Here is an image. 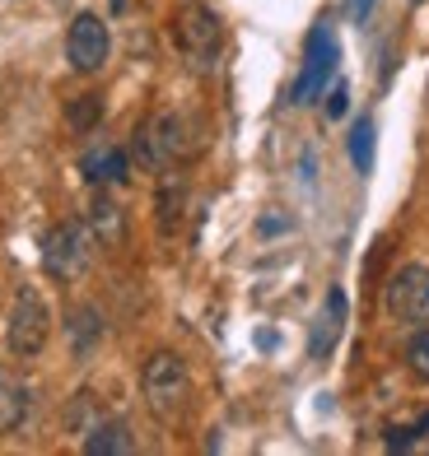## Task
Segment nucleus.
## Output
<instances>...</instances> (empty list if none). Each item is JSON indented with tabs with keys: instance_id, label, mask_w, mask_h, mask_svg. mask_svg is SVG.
I'll return each instance as SVG.
<instances>
[{
	"instance_id": "nucleus-1",
	"label": "nucleus",
	"mask_w": 429,
	"mask_h": 456,
	"mask_svg": "<svg viewBox=\"0 0 429 456\" xmlns=\"http://www.w3.org/2000/svg\"><path fill=\"white\" fill-rule=\"evenodd\" d=\"M196 150H201L196 121L182 117V112H154L136 126V159L145 163L150 173L173 168V163L192 159Z\"/></svg>"
},
{
	"instance_id": "nucleus-2",
	"label": "nucleus",
	"mask_w": 429,
	"mask_h": 456,
	"mask_svg": "<svg viewBox=\"0 0 429 456\" xmlns=\"http://www.w3.org/2000/svg\"><path fill=\"white\" fill-rule=\"evenodd\" d=\"M140 396H145L150 414L159 424H177L182 414L192 410V378H187V363L169 349H159V354L145 359L140 368Z\"/></svg>"
},
{
	"instance_id": "nucleus-3",
	"label": "nucleus",
	"mask_w": 429,
	"mask_h": 456,
	"mask_svg": "<svg viewBox=\"0 0 429 456\" xmlns=\"http://www.w3.org/2000/svg\"><path fill=\"white\" fill-rule=\"evenodd\" d=\"M89 261H94V233H89V224L85 219H61L47 228V238H43V271L52 280H79L89 271Z\"/></svg>"
},
{
	"instance_id": "nucleus-4",
	"label": "nucleus",
	"mask_w": 429,
	"mask_h": 456,
	"mask_svg": "<svg viewBox=\"0 0 429 456\" xmlns=\"http://www.w3.org/2000/svg\"><path fill=\"white\" fill-rule=\"evenodd\" d=\"M173 43L177 52L192 61L196 70H210L215 61H219V47H224V24H219V14L210 5H182L173 14Z\"/></svg>"
},
{
	"instance_id": "nucleus-5",
	"label": "nucleus",
	"mask_w": 429,
	"mask_h": 456,
	"mask_svg": "<svg viewBox=\"0 0 429 456\" xmlns=\"http://www.w3.org/2000/svg\"><path fill=\"white\" fill-rule=\"evenodd\" d=\"M52 336V307L47 298L37 294L33 284L19 289V298L10 307V326H5V340L19 359H33V354H43V345Z\"/></svg>"
},
{
	"instance_id": "nucleus-6",
	"label": "nucleus",
	"mask_w": 429,
	"mask_h": 456,
	"mask_svg": "<svg viewBox=\"0 0 429 456\" xmlns=\"http://www.w3.org/2000/svg\"><path fill=\"white\" fill-rule=\"evenodd\" d=\"M336 61H341V47H336V37L332 28H313L309 33V52H303V70H299V85H294V102L303 108V102H313L322 98L326 89V79L336 75Z\"/></svg>"
},
{
	"instance_id": "nucleus-7",
	"label": "nucleus",
	"mask_w": 429,
	"mask_h": 456,
	"mask_svg": "<svg viewBox=\"0 0 429 456\" xmlns=\"http://www.w3.org/2000/svg\"><path fill=\"white\" fill-rule=\"evenodd\" d=\"M387 313L397 322H429V265L411 261L387 280Z\"/></svg>"
},
{
	"instance_id": "nucleus-8",
	"label": "nucleus",
	"mask_w": 429,
	"mask_h": 456,
	"mask_svg": "<svg viewBox=\"0 0 429 456\" xmlns=\"http://www.w3.org/2000/svg\"><path fill=\"white\" fill-rule=\"evenodd\" d=\"M108 47H112V37H108V24L98 14H75V24L66 33V61H70V70L79 75H94V70H103V61H108Z\"/></svg>"
},
{
	"instance_id": "nucleus-9",
	"label": "nucleus",
	"mask_w": 429,
	"mask_h": 456,
	"mask_svg": "<svg viewBox=\"0 0 429 456\" xmlns=\"http://www.w3.org/2000/svg\"><path fill=\"white\" fill-rule=\"evenodd\" d=\"M341 330H345V294L341 289H326L322 313L313 317V330H309V359L332 354V349L341 345Z\"/></svg>"
},
{
	"instance_id": "nucleus-10",
	"label": "nucleus",
	"mask_w": 429,
	"mask_h": 456,
	"mask_svg": "<svg viewBox=\"0 0 429 456\" xmlns=\"http://www.w3.org/2000/svg\"><path fill=\"white\" fill-rule=\"evenodd\" d=\"M79 173H85L89 186H121L131 177V159L117 144H94V150L79 159Z\"/></svg>"
},
{
	"instance_id": "nucleus-11",
	"label": "nucleus",
	"mask_w": 429,
	"mask_h": 456,
	"mask_svg": "<svg viewBox=\"0 0 429 456\" xmlns=\"http://www.w3.org/2000/svg\"><path fill=\"white\" fill-rule=\"evenodd\" d=\"M85 224H89V233H94L98 247H121L127 242V210H121L112 196H94Z\"/></svg>"
},
{
	"instance_id": "nucleus-12",
	"label": "nucleus",
	"mask_w": 429,
	"mask_h": 456,
	"mask_svg": "<svg viewBox=\"0 0 429 456\" xmlns=\"http://www.w3.org/2000/svg\"><path fill=\"white\" fill-rule=\"evenodd\" d=\"M29 419V387L19 372L0 368V433H14Z\"/></svg>"
},
{
	"instance_id": "nucleus-13",
	"label": "nucleus",
	"mask_w": 429,
	"mask_h": 456,
	"mask_svg": "<svg viewBox=\"0 0 429 456\" xmlns=\"http://www.w3.org/2000/svg\"><path fill=\"white\" fill-rule=\"evenodd\" d=\"M131 447H136V438H131V428L121 419H98L85 433V452L89 456H127Z\"/></svg>"
},
{
	"instance_id": "nucleus-14",
	"label": "nucleus",
	"mask_w": 429,
	"mask_h": 456,
	"mask_svg": "<svg viewBox=\"0 0 429 456\" xmlns=\"http://www.w3.org/2000/svg\"><path fill=\"white\" fill-rule=\"evenodd\" d=\"M70 354L75 359H85L89 354V349L98 345V336H103V317H98V307H70Z\"/></svg>"
},
{
	"instance_id": "nucleus-15",
	"label": "nucleus",
	"mask_w": 429,
	"mask_h": 456,
	"mask_svg": "<svg viewBox=\"0 0 429 456\" xmlns=\"http://www.w3.org/2000/svg\"><path fill=\"white\" fill-rule=\"evenodd\" d=\"M374 144H378L374 117H359L355 131H351V163H355L359 173H374Z\"/></svg>"
},
{
	"instance_id": "nucleus-16",
	"label": "nucleus",
	"mask_w": 429,
	"mask_h": 456,
	"mask_svg": "<svg viewBox=\"0 0 429 456\" xmlns=\"http://www.w3.org/2000/svg\"><path fill=\"white\" fill-rule=\"evenodd\" d=\"M66 121H70L75 135H89L98 121H103V98H98V94H79L70 108H66Z\"/></svg>"
},
{
	"instance_id": "nucleus-17",
	"label": "nucleus",
	"mask_w": 429,
	"mask_h": 456,
	"mask_svg": "<svg viewBox=\"0 0 429 456\" xmlns=\"http://www.w3.org/2000/svg\"><path fill=\"white\" fill-rule=\"evenodd\" d=\"M182 205H187V186H182V182H163L159 186V224H163V233H173V228H177Z\"/></svg>"
},
{
	"instance_id": "nucleus-18",
	"label": "nucleus",
	"mask_w": 429,
	"mask_h": 456,
	"mask_svg": "<svg viewBox=\"0 0 429 456\" xmlns=\"http://www.w3.org/2000/svg\"><path fill=\"white\" fill-rule=\"evenodd\" d=\"M420 438H429V414H420L416 424H392L383 433V443L392 447V452H406V447H416Z\"/></svg>"
},
{
	"instance_id": "nucleus-19",
	"label": "nucleus",
	"mask_w": 429,
	"mask_h": 456,
	"mask_svg": "<svg viewBox=\"0 0 429 456\" xmlns=\"http://www.w3.org/2000/svg\"><path fill=\"white\" fill-rule=\"evenodd\" d=\"M406 368H411L420 382H429V326L416 330L411 345H406Z\"/></svg>"
},
{
	"instance_id": "nucleus-20",
	"label": "nucleus",
	"mask_w": 429,
	"mask_h": 456,
	"mask_svg": "<svg viewBox=\"0 0 429 456\" xmlns=\"http://www.w3.org/2000/svg\"><path fill=\"white\" fill-rule=\"evenodd\" d=\"M345 108H351V89H345L341 79H336V85H332V94H326V117H332V121H341V117H345Z\"/></svg>"
},
{
	"instance_id": "nucleus-21",
	"label": "nucleus",
	"mask_w": 429,
	"mask_h": 456,
	"mask_svg": "<svg viewBox=\"0 0 429 456\" xmlns=\"http://www.w3.org/2000/svg\"><path fill=\"white\" fill-rule=\"evenodd\" d=\"M369 10H374V0H351V19H355V24H364Z\"/></svg>"
},
{
	"instance_id": "nucleus-22",
	"label": "nucleus",
	"mask_w": 429,
	"mask_h": 456,
	"mask_svg": "<svg viewBox=\"0 0 429 456\" xmlns=\"http://www.w3.org/2000/svg\"><path fill=\"white\" fill-rule=\"evenodd\" d=\"M121 5H127V0H112V10H121Z\"/></svg>"
},
{
	"instance_id": "nucleus-23",
	"label": "nucleus",
	"mask_w": 429,
	"mask_h": 456,
	"mask_svg": "<svg viewBox=\"0 0 429 456\" xmlns=\"http://www.w3.org/2000/svg\"><path fill=\"white\" fill-rule=\"evenodd\" d=\"M411 5H425V0H411Z\"/></svg>"
}]
</instances>
